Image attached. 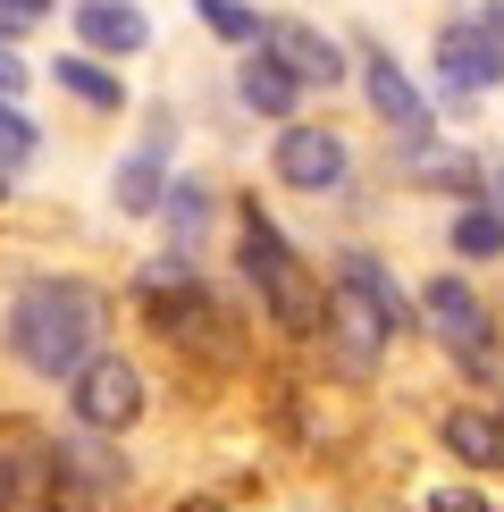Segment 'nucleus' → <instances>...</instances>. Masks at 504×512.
Here are the masks:
<instances>
[{
	"instance_id": "8",
	"label": "nucleus",
	"mask_w": 504,
	"mask_h": 512,
	"mask_svg": "<svg viewBox=\"0 0 504 512\" xmlns=\"http://www.w3.org/2000/svg\"><path fill=\"white\" fill-rule=\"evenodd\" d=\"M437 76H446L454 93H488L504 76V42L479 26V17H454V26H437Z\"/></svg>"
},
{
	"instance_id": "22",
	"label": "nucleus",
	"mask_w": 504,
	"mask_h": 512,
	"mask_svg": "<svg viewBox=\"0 0 504 512\" xmlns=\"http://www.w3.org/2000/svg\"><path fill=\"white\" fill-rule=\"evenodd\" d=\"M17 84H26V68H17V51L0 42V93H17Z\"/></svg>"
},
{
	"instance_id": "5",
	"label": "nucleus",
	"mask_w": 504,
	"mask_h": 512,
	"mask_svg": "<svg viewBox=\"0 0 504 512\" xmlns=\"http://www.w3.org/2000/svg\"><path fill=\"white\" fill-rule=\"evenodd\" d=\"M68 395H76V429L84 437H118V429H135V420H143V370L126 353H101Z\"/></svg>"
},
{
	"instance_id": "18",
	"label": "nucleus",
	"mask_w": 504,
	"mask_h": 512,
	"mask_svg": "<svg viewBox=\"0 0 504 512\" xmlns=\"http://www.w3.org/2000/svg\"><path fill=\"white\" fill-rule=\"evenodd\" d=\"M51 76L68 84V93L84 101V110H118V101H126V93H118V76H110V68H93V59H84V51H76V59H59Z\"/></svg>"
},
{
	"instance_id": "19",
	"label": "nucleus",
	"mask_w": 504,
	"mask_h": 512,
	"mask_svg": "<svg viewBox=\"0 0 504 512\" xmlns=\"http://www.w3.org/2000/svg\"><path fill=\"white\" fill-rule=\"evenodd\" d=\"M454 252H462V261H496V252H504V219H496L488 202H471L454 219Z\"/></svg>"
},
{
	"instance_id": "4",
	"label": "nucleus",
	"mask_w": 504,
	"mask_h": 512,
	"mask_svg": "<svg viewBox=\"0 0 504 512\" xmlns=\"http://www.w3.org/2000/svg\"><path fill=\"white\" fill-rule=\"evenodd\" d=\"M236 269L269 294V311H286L294 328H311V311H320V303H311V277H303V261H294V244H278V227L252 219V210H244V252H236Z\"/></svg>"
},
{
	"instance_id": "24",
	"label": "nucleus",
	"mask_w": 504,
	"mask_h": 512,
	"mask_svg": "<svg viewBox=\"0 0 504 512\" xmlns=\"http://www.w3.org/2000/svg\"><path fill=\"white\" fill-rule=\"evenodd\" d=\"M488 194H496V202H504V168H496V177H488Z\"/></svg>"
},
{
	"instance_id": "13",
	"label": "nucleus",
	"mask_w": 504,
	"mask_h": 512,
	"mask_svg": "<svg viewBox=\"0 0 504 512\" xmlns=\"http://www.w3.org/2000/svg\"><path fill=\"white\" fill-rule=\"evenodd\" d=\"M51 471H59V479H76V487L93 479L101 496H118V487H126V462H118V454H110L101 437H84V429H76V437L59 445V454H51Z\"/></svg>"
},
{
	"instance_id": "25",
	"label": "nucleus",
	"mask_w": 504,
	"mask_h": 512,
	"mask_svg": "<svg viewBox=\"0 0 504 512\" xmlns=\"http://www.w3.org/2000/svg\"><path fill=\"white\" fill-rule=\"evenodd\" d=\"M0 194H9V177H0Z\"/></svg>"
},
{
	"instance_id": "15",
	"label": "nucleus",
	"mask_w": 504,
	"mask_h": 512,
	"mask_svg": "<svg viewBox=\"0 0 504 512\" xmlns=\"http://www.w3.org/2000/svg\"><path fill=\"white\" fill-rule=\"evenodd\" d=\"M76 26L93 51H135V42H152V26H143V9H126V0H84Z\"/></svg>"
},
{
	"instance_id": "10",
	"label": "nucleus",
	"mask_w": 504,
	"mask_h": 512,
	"mask_svg": "<svg viewBox=\"0 0 504 512\" xmlns=\"http://www.w3.org/2000/svg\"><path fill=\"white\" fill-rule=\"evenodd\" d=\"M362 93H370V110L387 118V126H404V135H412V152L429 143V110H420V93L404 84V68H395L387 51H362Z\"/></svg>"
},
{
	"instance_id": "16",
	"label": "nucleus",
	"mask_w": 504,
	"mask_h": 512,
	"mask_svg": "<svg viewBox=\"0 0 504 512\" xmlns=\"http://www.w3.org/2000/svg\"><path fill=\"white\" fill-rule=\"evenodd\" d=\"M236 93H244V110H261V118H294V76H286L269 51H252V59H244Z\"/></svg>"
},
{
	"instance_id": "14",
	"label": "nucleus",
	"mask_w": 504,
	"mask_h": 512,
	"mask_svg": "<svg viewBox=\"0 0 504 512\" xmlns=\"http://www.w3.org/2000/svg\"><path fill=\"white\" fill-rule=\"evenodd\" d=\"M446 445L471 471H504V412H446Z\"/></svg>"
},
{
	"instance_id": "9",
	"label": "nucleus",
	"mask_w": 504,
	"mask_h": 512,
	"mask_svg": "<svg viewBox=\"0 0 504 512\" xmlns=\"http://www.w3.org/2000/svg\"><path fill=\"white\" fill-rule=\"evenodd\" d=\"M51 445H34V437H0V512H42L51 504Z\"/></svg>"
},
{
	"instance_id": "17",
	"label": "nucleus",
	"mask_w": 504,
	"mask_h": 512,
	"mask_svg": "<svg viewBox=\"0 0 504 512\" xmlns=\"http://www.w3.org/2000/svg\"><path fill=\"white\" fill-rule=\"evenodd\" d=\"M160 219H168V236H177V244H194L202 227H210V185H202V177L168 185V194H160Z\"/></svg>"
},
{
	"instance_id": "20",
	"label": "nucleus",
	"mask_w": 504,
	"mask_h": 512,
	"mask_svg": "<svg viewBox=\"0 0 504 512\" xmlns=\"http://www.w3.org/2000/svg\"><path fill=\"white\" fill-rule=\"evenodd\" d=\"M202 26L219 42H261V9L252 0H202Z\"/></svg>"
},
{
	"instance_id": "1",
	"label": "nucleus",
	"mask_w": 504,
	"mask_h": 512,
	"mask_svg": "<svg viewBox=\"0 0 504 512\" xmlns=\"http://www.w3.org/2000/svg\"><path fill=\"white\" fill-rule=\"evenodd\" d=\"M0 345L26 378L76 387L101 361V294L84 277H34V286H17L9 319H0Z\"/></svg>"
},
{
	"instance_id": "11",
	"label": "nucleus",
	"mask_w": 504,
	"mask_h": 512,
	"mask_svg": "<svg viewBox=\"0 0 504 512\" xmlns=\"http://www.w3.org/2000/svg\"><path fill=\"white\" fill-rule=\"evenodd\" d=\"M269 59H278V68L294 76V93H328L336 76H345V59H336V42H320V34H303V26H278L261 42Z\"/></svg>"
},
{
	"instance_id": "21",
	"label": "nucleus",
	"mask_w": 504,
	"mask_h": 512,
	"mask_svg": "<svg viewBox=\"0 0 504 512\" xmlns=\"http://www.w3.org/2000/svg\"><path fill=\"white\" fill-rule=\"evenodd\" d=\"M26 160H34V118L0 101V177H9V168H26Z\"/></svg>"
},
{
	"instance_id": "23",
	"label": "nucleus",
	"mask_w": 504,
	"mask_h": 512,
	"mask_svg": "<svg viewBox=\"0 0 504 512\" xmlns=\"http://www.w3.org/2000/svg\"><path fill=\"white\" fill-rule=\"evenodd\" d=\"M437 512H488V504H471V496H437Z\"/></svg>"
},
{
	"instance_id": "6",
	"label": "nucleus",
	"mask_w": 504,
	"mask_h": 512,
	"mask_svg": "<svg viewBox=\"0 0 504 512\" xmlns=\"http://www.w3.org/2000/svg\"><path fill=\"white\" fill-rule=\"evenodd\" d=\"M143 311H152L160 336H177V345H227V319L210 303L202 286H168V277L143 269Z\"/></svg>"
},
{
	"instance_id": "12",
	"label": "nucleus",
	"mask_w": 504,
	"mask_h": 512,
	"mask_svg": "<svg viewBox=\"0 0 504 512\" xmlns=\"http://www.w3.org/2000/svg\"><path fill=\"white\" fill-rule=\"evenodd\" d=\"M110 194H118V210H126V219H152V210H160V194H168V135L135 143V152L118 160V185H110Z\"/></svg>"
},
{
	"instance_id": "3",
	"label": "nucleus",
	"mask_w": 504,
	"mask_h": 512,
	"mask_svg": "<svg viewBox=\"0 0 504 512\" xmlns=\"http://www.w3.org/2000/svg\"><path fill=\"white\" fill-rule=\"evenodd\" d=\"M420 319L446 336V353L462 361V370H488L496 361V319H488V303H479L462 277H420Z\"/></svg>"
},
{
	"instance_id": "7",
	"label": "nucleus",
	"mask_w": 504,
	"mask_h": 512,
	"mask_svg": "<svg viewBox=\"0 0 504 512\" xmlns=\"http://www.w3.org/2000/svg\"><path fill=\"white\" fill-rule=\"evenodd\" d=\"M269 168H278L294 194H328V185H345V135H328V126H286Z\"/></svg>"
},
{
	"instance_id": "2",
	"label": "nucleus",
	"mask_w": 504,
	"mask_h": 512,
	"mask_svg": "<svg viewBox=\"0 0 504 512\" xmlns=\"http://www.w3.org/2000/svg\"><path fill=\"white\" fill-rule=\"evenodd\" d=\"M328 319H336V345H345L353 370H370L378 353H387L395 319H404V294H395V277L370 261V252H345V269H336L328 286Z\"/></svg>"
}]
</instances>
